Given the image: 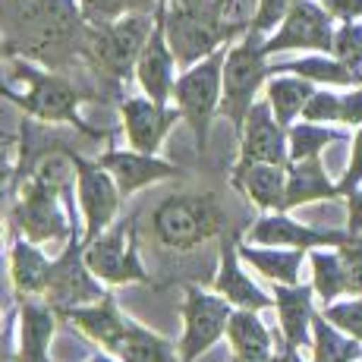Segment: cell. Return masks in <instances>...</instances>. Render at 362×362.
I'll return each mask as SVG.
<instances>
[{"mask_svg":"<svg viewBox=\"0 0 362 362\" xmlns=\"http://www.w3.org/2000/svg\"><path fill=\"white\" fill-rule=\"evenodd\" d=\"M0 23L13 32V47L45 64L82 51V10L73 0H0Z\"/></svg>","mask_w":362,"mask_h":362,"instance_id":"6da1fadb","label":"cell"},{"mask_svg":"<svg viewBox=\"0 0 362 362\" xmlns=\"http://www.w3.org/2000/svg\"><path fill=\"white\" fill-rule=\"evenodd\" d=\"M362 340L350 337L318 312L312 322V362H359Z\"/></svg>","mask_w":362,"mask_h":362,"instance_id":"4dcf8cb0","label":"cell"},{"mask_svg":"<svg viewBox=\"0 0 362 362\" xmlns=\"http://www.w3.org/2000/svg\"><path fill=\"white\" fill-rule=\"evenodd\" d=\"M180 315H183V334H180L177 344V356L183 362H196L214 344H221V337H227L233 305L224 296L214 293V290L208 293V290L186 284Z\"/></svg>","mask_w":362,"mask_h":362,"instance_id":"30bf717a","label":"cell"},{"mask_svg":"<svg viewBox=\"0 0 362 362\" xmlns=\"http://www.w3.org/2000/svg\"><path fill=\"white\" fill-rule=\"evenodd\" d=\"M340 186L325 170L322 158H305V161L287 164V192H284V211H293L299 205L312 202H337Z\"/></svg>","mask_w":362,"mask_h":362,"instance_id":"cb8c5ba5","label":"cell"},{"mask_svg":"<svg viewBox=\"0 0 362 362\" xmlns=\"http://www.w3.org/2000/svg\"><path fill=\"white\" fill-rule=\"evenodd\" d=\"M0 95L41 123H73L82 132H95L79 117V104L86 101V95L64 76L32 66L29 60H13L10 73L0 76Z\"/></svg>","mask_w":362,"mask_h":362,"instance_id":"7a4b0ae2","label":"cell"},{"mask_svg":"<svg viewBox=\"0 0 362 362\" xmlns=\"http://www.w3.org/2000/svg\"><path fill=\"white\" fill-rule=\"evenodd\" d=\"M120 117H123V132H127L129 148L145 151V155H158L167 132L180 120V110L164 107V104L151 101L148 95H132V98H123Z\"/></svg>","mask_w":362,"mask_h":362,"instance_id":"d6986e66","label":"cell"},{"mask_svg":"<svg viewBox=\"0 0 362 362\" xmlns=\"http://www.w3.org/2000/svg\"><path fill=\"white\" fill-rule=\"evenodd\" d=\"M51 271V259L41 252L38 243L19 233L10 246V281L16 287V296H41L45 281Z\"/></svg>","mask_w":362,"mask_h":362,"instance_id":"484cf974","label":"cell"},{"mask_svg":"<svg viewBox=\"0 0 362 362\" xmlns=\"http://www.w3.org/2000/svg\"><path fill=\"white\" fill-rule=\"evenodd\" d=\"M60 318H66L69 325H73L79 334H86L88 340H95V344L101 346V350L107 353H117V346H120L123 334H127L129 315H123L120 305H117L114 293H107L98 303H86V305H73V309H64L60 312Z\"/></svg>","mask_w":362,"mask_h":362,"instance_id":"44dd1931","label":"cell"},{"mask_svg":"<svg viewBox=\"0 0 362 362\" xmlns=\"http://www.w3.org/2000/svg\"><path fill=\"white\" fill-rule=\"evenodd\" d=\"M309 264H312V287H315V296L322 299V305H331L340 296H346V271L337 246L309 249Z\"/></svg>","mask_w":362,"mask_h":362,"instance_id":"f546056e","label":"cell"},{"mask_svg":"<svg viewBox=\"0 0 362 362\" xmlns=\"http://www.w3.org/2000/svg\"><path fill=\"white\" fill-rule=\"evenodd\" d=\"M177 57L170 51V41L164 32V0L155 10V29H151L148 41H145L142 54L136 60V82L142 88V95H148L158 104H170L173 86H177Z\"/></svg>","mask_w":362,"mask_h":362,"instance_id":"5bb4252c","label":"cell"},{"mask_svg":"<svg viewBox=\"0 0 362 362\" xmlns=\"http://www.w3.org/2000/svg\"><path fill=\"white\" fill-rule=\"evenodd\" d=\"M318 4H322L334 19H340V23L362 19V0H318Z\"/></svg>","mask_w":362,"mask_h":362,"instance_id":"60d3db41","label":"cell"},{"mask_svg":"<svg viewBox=\"0 0 362 362\" xmlns=\"http://www.w3.org/2000/svg\"><path fill=\"white\" fill-rule=\"evenodd\" d=\"M240 158L236 164H290L287 127H281L268 98L255 101L246 114L240 136Z\"/></svg>","mask_w":362,"mask_h":362,"instance_id":"2e32d148","label":"cell"},{"mask_svg":"<svg viewBox=\"0 0 362 362\" xmlns=\"http://www.w3.org/2000/svg\"><path fill=\"white\" fill-rule=\"evenodd\" d=\"M73 161H76V196H79V211H82V221H86L82 243H92L101 230H107L117 221L123 192L98 161H86L76 151H73Z\"/></svg>","mask_w":362,"mask_h":362,"instance_id":"4fadbf2b","label":"cell"},{"mask_svg":"<svg viewBox=\"0 0 362 362\" xmlns=\"http://www.w3.org/2000/svg\"><path fill=\"white\" fill-rule=\"evenodd\" d=\"M164 32L180 66H192L236 38L221 0H170L164 4Z\"/></svg>","mask_w":362,"mask_h":362,"instance_id":"277c9868","label":"cell"},{"mask_svg":"<svg viewBox=\"0 0 362 362\" xmlns=\"http://www.w3.org/2000/svg\"><path fill=\"white\" fill-rule=\"evenodd\" d=\"M0 148H6V142H0Z\"/></svg>","mask_w":362,"mask_h":362,"instance_id":"db71d44e","label":"cell"},{"mask_svg":"<svg viewBox=\"0 0 362 362\" xmlns=\"http://www.w3.org/2000/svg\"><path fill=\"white\" fill-rule=\"evenodd\" d=\"M334 16L318 0H299L287 13L281 25L264 38V54H284V51H312V54H331L334 47Z\"/></svg>","mask_w":362,"mask_h":362,"instance_id":"7c38bea8","label":"cell"},{"mask_svg":"<svg viewBox=\"0 0 362 362\" xmlns=\"http://www.w3.org/2000/svg\"><path fill=\"white\" fill-rule=\"evenodd\" d=\"M271 79V64L264 54V35L246 32L236 45L227 47L224 57V88H221V117L230 120L233 132L240 136L255 95Z\"/></svg>","mask_w":362,"mask_h":362,"instance_id":"8992f818","label":"cell"},{"mask_svg":"<svg viewBox=\"0 0 362 362\" xmlns=\"http://www.w3.org/2000/svg\"><path fill=\"white\" fill-rule=\"evenodd\" d=\"M299 0H259L255 4V16H252V25H249V32L255 35H271L277 29V25L287 19V13L293 10Z\"/></svg>","mask_w":362,"mask_h":362,"instance_id":"8d00e7d4","label":"cell"},{"mask_svg":"<svg viewBox=\"0 0 362 362\" xmlns=\"http://www.w3.org/2000/svg\"><path fill=\"white\" fill-rule=\"evenodd\" d=\"M224 57H227V47H221L211 57L186 66L183 76H177V86H173V104H177L180 117L189 123L192 136H196V145H199V155H205L208 129H211V120L221 110Z\"/></svg>","mask_w":362,"mask_h":362,"instance_id":"52a82bcc","label":"cell"},{"mask_svg":"<svg viewBox=\"0 0 362 362\" xmlns=\"http://www.w3.org/2000/svg\"><path fill=\"white\" fill-rule=\"evenodd\" d=\"M312 95H315V82L303 79V76H293V73H274L264 82V98H268L271 110H274L277 123L287 129L303 117Z\"/></svg>","mask_w":362,"mask_h":362,"instance_id":"4316f807","label":"cell"},{"mask_svg":"<svg viewBox=\"0 0 362 362\" xmlns=\"http://www.w3.org/2000/svg\"><path fill=\"white\" fill-rule=\"evenodd\" d=\"M230 183L259 211H284L287 164H233Z\"/></svg>","mask_w":362,"mask_h":362,"instance_id":"603a6c76","label":"cell"},{"mask_svg":"<svg viewBox=\"0 0 362 362\" xmlns=\"http://www.w3.org/2000/svg\"><path fill=\"white\" fill-rule=\"evenodd\" d=\"M16 183V167L10 164V158H6V148H0V205H4L6 192H10V186Z\"/></svg>","mask_w":362,"mask_h":362,"instance_id":"7bdbcfd3","label":"cell"},{"mask_svg":"<svg viewBox=\"0 0 362 362\" xmlns=\"http://www.w3.org/2000/svg\"><path fill=\"white\" fill-rule=\"evenodd\" d=\"M0 243H4V224H0Z\"/></svg>","mask_w":362,"mask_h":362,"instance_id":"816d5d0a","label":"cell"},{"mask_svg":"<svg viewBox=\"0 0 362 362\" xmlns=\"http://www.w3.org/2000/svg\"><path fill=\"white\" fill-rule=\"evenodd\" d=\"M240 255L246 264H252L262 277L271 284H299L303 262L309 259L305 249H287V246H259V243H240Z\"/></svg>","mask_w":362,"mask_h":362,"instance_id":"d4e9b609","label":"cell"},{"mask_svg":"<svg viewBox=\"0 0 362 362\" xmlns=\"http://www.w3.org/2000/svg\"><path fill=\"white\" fill-rule=\"evenodd\" d=\"M10 325H6L4 331H0V362H10V359H16V353H13V346H10Z\"/></svg>","mask_w":362,"mask_h":362,"instance_id":"ee69618b","label":"cell"},{"mask_svg":"<svg viewBox=\"0 0 362 362\" xmlns=\"http://www.w3.org/2000/svg\"><path fill=\"white\" fill-rule=\"evenodd\" d=\"M271 296H274V312L284 344L296 346V350L312 346V322L318 315L315 287L312 284H274Z\"/></svg>","mask_w":362,"mask_h":362,"instance_id":"ffe728a7","label":"cell"},{"mask_svg":"<svg viewBox=\"0 0 362 362\" xmlns=\"http://www.w3.org/2000/svg\"><path fill=\"white\" fill-rule=\"evenodd\" d=\"M86 362H117L114 356H110V353L107 350H101V353H95V356H88Z\"/></svg>","mask_w":362,"mask_h":362,"instance_id":"bcb514c9","label":"cell"},{"mask_svg":"<svg viewBox=\"0 0 362 362\" xmlns=\"http://www.w3.org/2000/svg\"><path fill=\"white\" fill-rule=\"evenodd\" d=\"M6 325H10V322H6V318H4V312H0V331H4Z\"/></svg>","mask_w":362,"mask_h":362,"instance_id":"681fc988","label":"cell"},{"mask_svg":"<svg viewBox=\"0 0 362 362\" xmlns=\"http://www.w3.org/2000/svg\"><path fill=\"white\" fill-rule=\"evenodd\" d=\"M303 120L312 123H340V95L337 92H318L309 98L303 110Z\"/></svg>","mask_w":362,"mask_h":362,"instance_id":"f35d334b","label":"cell"},{"mask_svg":"<svg viewBox=\"0 0 362 362\" xmlns=\"http://www.w3.org/2000/svg\"><path fill=\"white\" fill-rule=\"evenodd\" d=\"M86 262L92 274L107 287H129V284H151L148 268L139 259V230L136 221H114L92 243H86Z\"/></svg>","mask_w":362,"mask_h":362,"instance_id":"ba28073f","label":"cell"},{"mask_svg":"<svg viewBox=\"0 0 362 362\" xmlns=\"http://www.w3.org/2000/svg\"><path fill=\"white\" fill-rule=\"evenodd\" d=\"M211 290L224 296L233 309H255L264 312L274 305V296L264 293L259 284L243 271V255H240V233H224L221 236V259H218V274L211 281Z\"/></svg>","mask_w":362,"mask_h":362,"instance_id":"e0dca14e","label":"cell"},{"mask_svg":"<svg viewBox=\"0 0 362 362\" xmlns=\"http://www.w3.org/2000/svg\"><path fill=\"white\" fill-rule=\"evenodd\" d=\"M117 356L120 362H170L177 356V346L145 325L129 322L120 346H117Z\"/></svg>","mask_w":362,"mask_h":362,"instance_id":"1f68e13d","label":"cell"},{"mask_svg":"<svg viewBox=\"0 0 362 362\" xmlns=\"http://www.w3.org/2000/svg\"><path fill=\"white\" fill-rule=\"evenodd\" d=\"M340 196H350L356 186H362V127L353 132V151H350V164H346L344 177L337 180Z\"/></svg>","mask_w":362,"mask_h":362,"instance_id":"ab89813d","label":"cell"},{"mask_svg":"<svg viewBox=\"0 0 362 362\" xmlns=\"http://www.w3.org/2000/svg\"><path fill=\"white\" fill-rule=\"evenodd\" d=\"M47 303L57 312L73 309V305H86V303H98L107 296V284H101L92 274L86 262V243L79 233L69 236V243L64 246V252L57 259H51V271L45 281V293Z\"/></svg>","mask_w":362,"mask_h":362,"instance_id":"8fae6325","label":"cell"},{"mask_svg":"<svg viewBox=\"0 0 362 362\" xmlns=\"http://www.w3.org/2000/svg\"><path fill=\"white\" fill-rule=\"evenodd\" d=\"M19 233L32 243H69L76 233L73 221L64 211V192L35 177L16 180V208H13Z\"/></svg>","mask_w":362,"mask_h":362,"instance_id":"9c48e42d","label":"cell"},{"mask_svg":"<svg viewBox=\"0 0 362 362\" xmlns=\"http://www.w3.org/2000/svg\"><path fill=\"white\" fill-rule=\"evenodd\" d=\"M322 315L331 325H337L344 334L362 340V296H350V299H337V303L325 305Z\"/></svg>","mask_w":362,"mask_h":362,"instance_id":"d590c367","label":"cell"},{"mask_svg":"<svg viewBox=\"0 0 362 362\" xmlns=\"http://www.w3.org/2000/svg\"><path fill=\"white\" fill-rule=\"evenodd\" d=\"M350 230H322V227H309L303 221L290 218V211H262L255 224L249 227L246 240L259 243V246H287V249H318V246H344L350 240Z\"/></svg>","mask_w":362,"mask_h":362,"instance_id":"9a60e30c","label":"cell"},{"mask_svg":"<svg viewBox=\"0 0 362 362\" xmlns=\"http://www.w3.org/2000/svg\"><path fill=\"white\" fill-rule=\"evenodd\" d=\"M4 54H6V45H4V38H0V57H4Z\"/></svg>","mask_w":362,"mask_h":362,"instance_id":"f907efd6","label":"cell"},{"mask_svg":"<svg viewBox=\"0 0 362 362\" xmlns=\"http://www.w3.org/2000/svg\"><path fill=\"white\" fill-rule=\"evenodd\" d=\"M60 312L45 296H19V346L16 362H51V340Z\"/></svg>","mask_w":362,"mask_h":362,"instance_id":"7402d4cb","label":"cell"},{"mask_svg":"<svg viewBox=\"0 0 362 362\" xmlns=\"http://www.w3.org/2000/svg\"><path fill=\"white\" fill-rule=\"evenodd\" d=\"M151 29H155V13H129L117 23L88 25L82 54L114 82H127L129 76H136V60Z\"/></svg>","mask_w":362,"mask_h":362,"instance_id":"5b68a950","label":"cell"},{"mask_svg":"<svg viewBox=\"0 0 362 362\" xmlns=\"http://www.w3.org/2000/svg\"><path fill=\"white\" fill-rule=\"evenodd\" d=\"M0 142H6V145H10V142H13V136H10V132H4V129H0Z\"/></svg>","mask_w":362,"mask_h":362,"instance_id":"7dc6e473","label":"cell"},{"mask_svg":"<svg viewBox=\"0 0 362 362\" xmlns=\"http://www.w3.org/2000/svg\"><path fill=\"white\" fill-rule=\"evenodd\" d=\"M340 249V259H344L346 271V293L362 296V236H350Z\"/></svg>","mask_w":362,"mask_h":362,"instance_id":"74e56055","label":"cell"},{"mask_svg":"<svg viewBox=\"0 0 362 362\" xmlns=\"http://www.w3.org/2000/svg\"><path fill=\"white\" fill-rule=\"evenodd\" d=\"M346 132L334 129L331 123H312V120H296L287 129V145H290V161H305V158H322V151L331 142H344Z\"/></svg>","mask_w":362,"mask_h":362,"instance_id":"d6a6232c","label":"cell"},{"mask_svg":"<svg viewBox=\"0 0 362 362\" xmlns=\"http://www.w3.org/2000/svg\"><path fill=\"white\" fill-rule=\"evenodd\" d=\"M277 350V346H274ZM230 362H274V353L271 356H259V359H246V356H230Z\"/></svg>","mask_w":362,"mask_h":362,"instance_id":"f6af8a7d","label":"cell"},{"mask_svg":"<svg viewBox=\"0 0 362 362\" xmlns=\"http://www.w3.org/2000/svg\"><path fill=\"white\" fill-rule=\"evenodd\" d=\"M98 164L114 177V183L120 186L123 199L136 196L145 186H155L161 180H180L183 177V167L164 161L158 155H145L136 148H107L98 158Z\"/></svg>","mask_w":362,"mask_h":362,"instance_id":"ac0fdd59","label":"cell"},{"mask_svg":"<svg viewBox=\"0 0 362 362\" xmlns=\"http://www.w3.org/2000/svg\"><path fill=\"white\" fill-rule=\"evenodd\" d=\"M359 362H362V359H359Z\"/></svg>","mask_w":362,"mask_h":362,"instance_id":"11a10c76","label":"cell"},{"mask_svg":"<svg viewBox=\"0 0 362 362\" xmlns=\"http://www.w3.org/2000/svg\"><path fill=\"white\" fill-rule=\"evenodd\" d=\"M151 233L170 252H192L202 243L227 233V214L211 192L167 196L151 211Z\"/></svg>","mask_w":362,"mask_h":362,"instance_id":"3957f363","label":"cell"},{"mask_svg":"<svg viewBox=\"0 0 362 362\" xmlns=\"http://www.w3.org/2000/svg\"><path fill=\"white\" fill-rule=\"evenodd\" d=\"M233 4H240V0H221V6H224V10H227V6H233Z\"/></svg>","mask_w":362,"mask_h":362,"instance_id":"c3c4849f","label":"cell"},{"mask_svg":"<svg viewBox=\"0 0 362 362\" xmlns=\"http://www.w3.org/2000/svg\"><path fill=\"white\" fill-rule=\"evenodd\" d=\"M227 344H230V356L259 359L274 353V337L255 309H233L230 325H227Z\"/></svg>","mask_w":362,"mask_h":362,"instance_id":"f1b7e54d","label":"cell"},{"mask_svg":"<svg viewBox=\"0 0 362 362\" xmlns=\"http://www.w3.org/2000/svg\"><path fill=\"white\" fill-rule=\"evenodd\" d=\"M331 54L346 64L353 73L362 76V23L353 19V23H340V29L334 32V47Z\"/></svg>","mask_w":362,"mask_h":362,"instance_id":"e575fe53","label":"cell"},{"mask_svg":"<svg viewBox=\"0 0 362 362\" xmlns=\"http://www.w3.org/2000/svg\"><path fill=\"white\" fill-rule=\"evenodd\" d=\"M161 0H79V10L86 25L117 23L129 13H155Z\"/></svg>","mask_w":362,"mask_h":362,"instance_id":"836d02e7","label":"cell"},{"mask_svg":"<svg viewBox=\"0 0 362 362\" xmlns=\"http://www.w3.org/2000/svg\"><path fill=\"white\" fill-rule=\"evenodd\" d=\"M346 202V230L353 236H362V186L350 192V196H344Z\"/></svg>","mask_w":362,"mask_h":362,"instance_id":"b9f144b4","label":"cell"},{"mask_svg":"<svg viewBox=\"0 0 362 362\" xmlns=\"http://www.w3.org/2000/svg\"><path fill=\"white\" fill-rule=\"evenodd\" d=\"M170 362H183V359H180V356H173V359H170Z\"/></svg>","mask_w":362,"mask_h":362,"instance_id":"f5cc1de1","label":"cell"},{"mask_svg":"<svg viewBox=\"0 0 362 362\" xmlns=\"http://www.w3.org/2000/svg\"><path fill=\"white\" fill-rule=\"evenodd\" d=\"M274 73H293L303 79L315 82V86H337V88H356L362 86V76L353 73L346 64H340L334 54H312V57H299V60H287V64L271 66Z\"/></svg>","mask_w":362,"mask_h":362,"instance_id":"83f0119b","label":"cell"}]
</instances>
